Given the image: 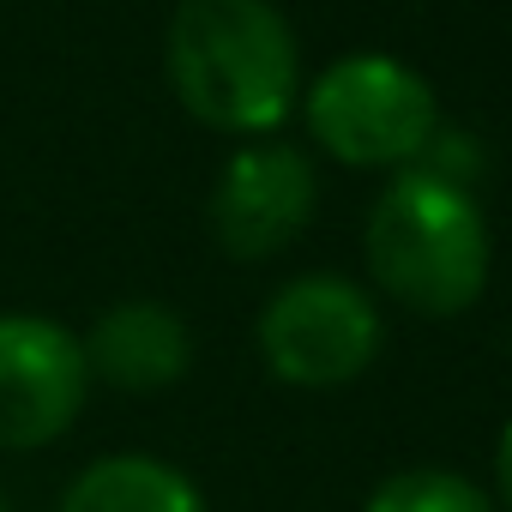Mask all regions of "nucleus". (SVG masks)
<instances>
[{
    "label": "nucleus",
    "mask_w": 512,
    "mask_h": 512,
    "mask_svg": "<svg viewBox=\"0 0 512 512\" xmlns=\"http://www.w3.org/2000/svg\"><path fill=\"white\" fill-rule=\"evenodd\" d=\"M0 512H7V494H0Z\"/></svg>",
    "instance_id": "nucleus-11"
},
{
    "label": "nucleus",
    "mask_w": 512,
    "mask_h": 512,
    "mask_svg": "<svg viewBox=\"0 0 512 512\" xmlns=\"http://www.w3.org/2000/svg\"><path fill=\"white\" fill-rule=\"evenodd\" d=\"M253 344H260V362L272 368V380L302 392H332L362 380L380 362L386 314L344 272H296L266 296Z\"/></svg>",
    "instance_id": "nucleus-4"
},
{
    "label": "nucleus",
    "mask_w": 512,
    "mask_h": 512,
    "mask_svg": "<svg viewBox=\"0 0 512 512\" xmlns=\"http://www.w3.org/2000/svg\"><path fill=\"white\" fill-rule=\"evenodd\" d=\"M91 398L85 350L49 314H0V452L55 446Z\"/></svg>",
    "instance_id": "nucleus-6"
},
{
    "label": "nucleus",
    "mask_w": 512,
    "mask_h": 512,
    "mask_svg": "<svg viewBox=\"0 0 512 512\" xmlns=\"http://www.w3.org/2000/svg\"><path fill=\"white\" fill-rule=\"evenodd\" d=\"M494 488H500V506L512 512V422L500 428V446H494Z\"/></svg>",
    "instance_id": "nucleus-10"
},
{
    "label": "nucleus",
    "mask_w": 512,
    "mask_h": 512,
    "mask_svg": "<svg viewBox=\"0 0 512 512\" xmlns=\"http://www.w3.org/2000/svg\"><path fill=\"white\" fill-rule=\"evenodd\" d=\"M163 67L175 103L229 139H272L302 103V43L278 0H181Z\"/></svg>",
    "instance_id": "nucleus-1"
},
{
    "label": "nucleus",
    "mask_w": 512,
    "mask_h": 512,
    "mask_svg": "<svg viewBox=\"0 0 512 512\" xmlns=\"http://www.w3.org/2000/svg\"><path fill=\"white\" fill-rule=\"evenodd\" d=\"M55 512H211L199 482L151 452H109L85 464Z\"/></svg>",
    "instance_id": "nucleus-8"
},
{
    "label": "nucleus",
    "mask_w": 512,
    "mask_h": 512,
    "mask_svg": "<svg viewBox=\"0 0 512 512\" xmlns=\"http://www.w3.org/2000/svg\"><path fill=\"white\" fill-rule=\"evenodd\" d=\"M79 350H85L91 380H103L115 392H163L193 368V332L157 296H127V302L103 308L91 320V332L79 338Z\"/></svg>",
    "instance_id": "nucleus-7"
},
{
    "label": "nucleus",
    "mask_w": 512,
    "mask_h": 512,
    "mask_svg": "<svg viewBox=\"0 0 512 512\" xmlns=\"http://www.w3.org/2000/svg\"><path fill=\"white\" fill-rule=\"evenodd\" d=\"M374 290L416 320H458L488 290V217L476 187L434 169H398L362 229Z\"/></svg>",
    "instance_id": "nucleus-2"
},
{
    "label": "nucleus",
    "mask_w": 512,
    "mask_h": 512,
    "mask_svg": "<svg viewBox=\"0 0 512 512\" xmlns=\"http://www.w3.org/2000/svg\"><path fill=\"white\" fill-rule=\"evenodd\" d=\"M296 109L326 157H338L344 169H392V175L422 163V151L446 127L434 85L410 61L374 49L314 73Z\"/></svg>",
    "instance_id": "nucleus-3"
},
{
    "label": "nucleus",
    "mask_w": 512,
    "mask_h": 512,
    "mask_svg": "<svg viewBox=\"0 0 512 512\" xmlns=\"http://www.w3.org/2000/svg\"><path fill=\"white\" fill-rule=\"evenodd\" d=\"M362 512H494L488 488H476L470 476L458 470H440V464H410V470H392Z\"/></svg>",
    "instance_id": "nucleus-9"
},
{
    "label": "nucleus",
    "mask_w": 512,
    "mask_h": 512,
    "mask_svg": "<svg viewBox=\"0 0 512 512\" xmlns=\"http://www.w3.org/2000/svg\"><path fill=\"white\" fill-rule=\"evenodd\" d=\"M320 175L314 157L284 139H247L211 187V235L229 260H278L314 223Z\"/></svg>",
    "instance_id": "nucleus-5"
}]
</instances>
